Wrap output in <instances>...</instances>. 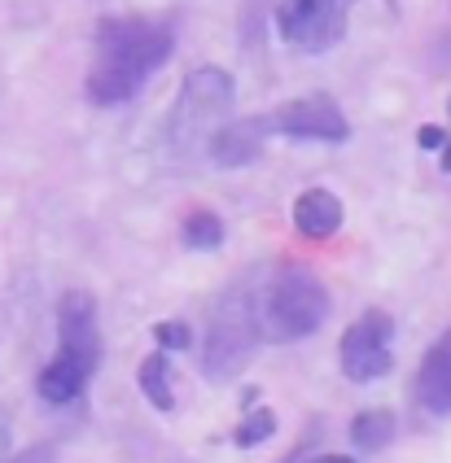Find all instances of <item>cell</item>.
<instances>
[{
	"instance_id": "cell-1",
	"label": "cell",
	"mask_w": 451,
	"mask_h": 463,
	"mask_svg": "<svg viewBox=\"0 0 451 463\" xmlns=\"http://www.w3.org/2000/svg\"><path fill=\"white\" fill-rule=\"evenodd\" d=\"M176 35L158 18H101L88 71V101L123 105L171 61Z\"/></svg>"
},
{
	"instance_id": "cell-2",
	"label": "cell",
	"mask_w": 451,
	"mask_h": 463,
	"mask_svg": "<svg viewBox=\"0 0 451 463\" xmlns=\"http://www.w3.org/2000/svg\"><path fill=\"white\" fill-rule=\"evenodd\" d=\"M101 363V333H97V307L88 293H66L57 307V354L49 359V367L40 372V398L66 407L75 402L92 372Z\"/></svg>"
},
{
	"instance_id": "cell-3",
	"label": "cell",
	"mask_w": 451,
	"mask_h": 463,
	"mask_svg": "<svg viewBox=\"0 0 451 463\" xmlns=\"http://www.w3.org/2000/svg\"><path fill=\"white\" fill-rule=\"evenodd\" d=\"M250 302H254L259 336H267V341L312 336L329 315V293L307 267H276L264 288L250 293Z\"/></svg>"
},
{
	"instance_id": "cell-4",
	"label": "cell",
	"mask_w": 451,
	"mask_h": 463,
	"mask_svg": "<svg viewBox=\"0 0 451 463\" xmlns=\"http://www.w3.org/2000/svg\"><path fill=\"white\" fill-rule=\"evenodd\" d=\"M233 114V79L219 66H197L185 75L176 109L167 118V145L180 157H202L211 149L215 131Z\"/></svg>"
},
{
	"instance_id": "cell-5",
	"label": "cell",
	"mask_w": 451,
	"mask_h": 463,
	"mask_svg": "<svg viewBox=\"0 0 451 463\" xmlns=\"http://www.w3.org/2000/svg\"><path fill=\"white\" fill-rule=\"evenodd\" d=\"M259 341V324H254V302L250 293H233L215 307V319L202 341V363L215 381H228L233 372H241V363L254 354Z\"/></svg>"
},
{
	"instance_id": "cell-6",
	"label": "cell",
	"mask_w": 451,
	"mask_h": 463,
	"mask_svg": "<svg viewBox=\"0 0 451 463\" xmlns=\"http://www.w3.org/2000/svg\"><path fill=\"white\" fill-rule=\"evenodd\" d=\"M350 5L355 0H281L276 31L298 52H329L333 44H342Z\"/></svg>"
},
{
	"instance_id": "cell-7",
	"label": "cell",
	"mask_w": 451,
	"mask_h": 463,
	"mask_svg": "<svg viewBox=\"0 0 451 463\" xmlns=\"http://www.w3.org/2000/svg\"><path fill=\"white\" fill-rule=\"evenodd\" d=\"M390 341H395V319H390L386 310H364V315L342 333V345H338L342 372L350 381H360V385L386 376L390 363H395Z\"/></svg>"
},
{
	"instance_id": "cell-8",
	"label": "cell",
	"mask_w": 451,
	"mask_h": 463,
	"mask_svg": "<svg viewBox=\"0 0 451 463\" xmlns=\"http://www.w3.org/2000/svg\"><path fill=\"white\" fill-rule=\"evenodd\" d=\"M264 131L293 136V140H324V145H342L350 136L346 114L329 97H298V101L276 105L272 114H264Z\"/></svg>"
},
{
	"instance_id": "cell-9",
	"label": "cell",
	"mask_w": 451,
	"mask_h": 463,
	"mask_svg": "<svg viewBox=\"0 0 451 463\" xmlns=\"http://www.w3.org/2000/svg\"><path fill=\"white\" fill-rule=\"evenodd\" d=\"M417 402L429 415H451V328L425 350L417 372Z\"/></svg>"
},
{
	"instance_id": "cell-10",
	"label": "cell",
	"mask_w": 451,
	"mask_h": 463,
	"mask_svg": "<svg viewBox=\"0 0 451 463\" xmlns=\"http://www.w3.org/2000/svg\"><path fill=\"white\" fill-rule=\"evenodd\" d=\"M264 118H228L224 128L215 131L211 149H206V157H211L215 166H245V162H254V157L264 154Z\"/></svg>"
},
{
	"instance_id": "cell-11",
	"label": "cell",
	"mask_w": 451,
	"mask_h": 463,
	"mask_svg": "<svg viewBox=\"0 0 451 463\" xmlns=\"http://www.w3.org/2000/svg\"><path fill=\"white\" fill-rule=\"evenodd\" d=\"M293 228L312 241H324L342 228V202L329 193V188H307L298 202H293Z\"/></svg>"
},
{
	"instance_id": "cell-12",
	"label": "cell",
	"mask_w": 451,
	"mask_h": 463,
	"mask_svg": "<svg viewBox=\"0 0 451 463\" xmlns=\"http://www.w3.org/2000/svg\"><path fill=\"white\" fill-rule=\"evenodd\" d=\"M140 389H145V398H149L158 411H171V407H176L171 372H167V354H149V359L140 363Z\"/></svg>"
},
{
	"instance_id": "cell-13",
	"label": "cell",
	"mask_w": 451,
	"mask_h": 463,
	"mask_svg": "<svg viewBox=\"0 0 451 463\" xmlns=\"http://www.w3.org/2000/svg\"><path fill=\"white\" fill-rule=\"evenodd\" d=\"M350 438H355V446H364V450H381L386 441L395 438V415H390V411H364V415H355V424H350Z\"/></svg>"
},
{
	"instance_id": "cell-14",
	"label": "cell",
	"mask_w": 451,
	"mask_h": 463,
	"mask_svg": "<svg viewBox=\"0 0 451 463\" xmlns=\"http://www.w3.org/2000/svg\"><path fill=\"white\" fill-rule=\"evenodd\" d=\"M185 245L188 250H219L224 245V223L211 210H193L185 219Z\"/></svg>"
},
{
	"instance_id": "cell-15",
	"label": "cell",
	"mask_w": 451,
	"mask_h": 463,
	"mask_svg": "<svg viewBox=\"0 0 451 463\" xmlns=\"http://www.w3.org/2000/svg\"><path fill=\"white\" fill-rule=\"evenodd\" d=\"M272 433H276V415L259 407V411H250V415H245V420L237 424V433H233V441L250 450V446H259V441H267Z\"/></svg>"
},
{
	"instance_id": "cell-16",
	"label": "cell",
	"mask_w": 451,
	"mask_h": 463,
	"mask_svg": "<svg viewBox=\"0 0 451 463\" xmlns=\"http://www.w3.org/2000/svg\"><path fill=\"white\" fill-rule=\"evenodd\" d=\"M154 336H158L162 350H185L188 341H193V336H188V324H180V319H171V324L162 319V324H154Z\"/></svg>"
},
{
	"instance_id": "cell-17",
	"label": "cell",
	"mask_w": 451,
	"mask_h": 463,
	"mask_svg": "<svg viewBox=\"0 0 451 463\" xmlns=\"http://www.w3.org/2000/svg\"><path fill=\"white\" fill-rule=\"evenodd\" d=\"M9 463H57V455H53V446H27L23 455H14Z\"/></svg>"
},
{
	"instance_id": "cell-18",
	"label": "cell",
	"mask_w": 451,
	"mask_h": 463,
	"mask_svg": "<svg viewBox=\"0 0 451 463\" xmlns=\"http://www.w3.org/2000/svg\"><path fill=\"white\" fill-rule=\"evenodd\" d=\"M438 145H447V131L443 128H425L421 131V149H438Z\"/></svg>"
},
{
	"instance_id": "cell-19",
	"label": "cell",
	"mask_w": 451,
	"mask_h": 463,
	"mask_svg": "<svg viewBox=\"0 0 451 463\" xmlns=\"http://www.w3.org/2000/svg\"><path fill=\"white\" fill-rule=\"evenodd\" d=\"M438 166H443V171H451V140L443 145V157H438Z\"/></svg>"
},
{
	"instance_id": "cell-20",
	"label": "cell",
	"mask_w": 451,
	"mask_h": 463,
	"mask_svg": "<svg viewBox=\"0 0 451 463\" xmlns=\"http://www.w3.org/2000/svg\"><path fill=\"white\" fill-rule=\"evenodd\" d=\"M312 463H350V459H342V455H320V459H312Z\"/></svg>"
},
{
	"instance_id": "cell-21",
	"label": "cell",
	"mask_w": 451,
	"mask_h": 463,
	"mask_svg": "<svg viewBox=\"0 0 451 463\" xmlns=\"http://www.w3.org/2000/svg\"><path fill=\"white\" fill-rule=\"evenodd\" d=\"M5 438H9V433H5V424H0V455H5Z\"/></svg>"
}]
</instances>
